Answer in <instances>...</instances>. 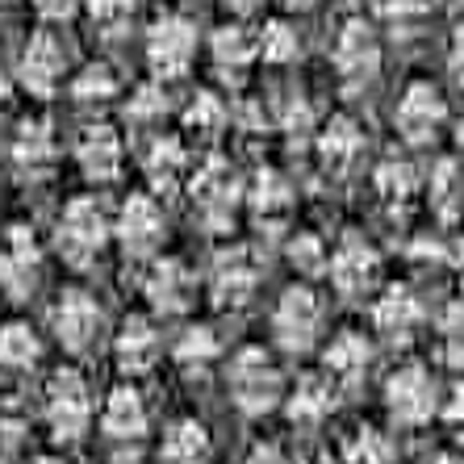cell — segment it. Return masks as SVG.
Wrapping results in <instances>:
<instances>
[{"label":"cell","instance_id":"obj_1","mask_svg":"<svg viewBox=\"0 0 464 464\" xmlns=\"http://www.w3.org/2000/svg\"><path fill=\"white\" fill-rule=\"evenodd\" d=\"M227 393L230 406L247 419H264L285 401V377L281 364L272 352H264L259 343L238 347L227 364Z\"/></svg>","mask_w":464,"mask_h":464},{"label":"cell","instance_id":"obj_2","mask_svg":"<svg viewBox=\"0 0 464 464\" xmlns=\"http://www.w3.org/2000/svg\"><path fill=\"white\" fill-rule=\"evenodd\" d=\"M109 238H113V218L105 214L97 197L67 201L59 222H54V251L72 268H92V259L109 247Z\"/></svg>","mask_w":464,"mask_h":464},{"label":"cell","instance_id":"obj_3","mask_svg":"<svg viewBox=\"0 0 464 464\" xmlns=\"http://www.w3.org/2000/svg\"><path fill=\"white\" fill-rule=\"evenodd\" d=\"M43 422L51 431L54 443H84V435L92 431V389L80 377L76 368H59L51 381H46L43 393Z\"/></svg>","mask_w":464,"mask_h":464},{"label":"cell","instance_id":"obj_4","mask_svg":"<svg viewBox=\"0 0 464 464\" xmlns=\"http://www.w3.org/2000/svg\"><path fill=\"white\" fill-rule=\"evenodd\" d=\"M323 297L310 285H289L272 305V339L285 356H305L323 339Z\"/></svg>","mask_w":464,"mask_h":464},{"label":"cell","instance_id":"obj_5","mask_svg":"<svg viewBox=\"0 0 464 464\" xmlns=\"http://www.w3.org/2000/svg\"><path fill=\"white\" fill-rule=\"evenodd\" d=\"M440 385H435L431 368L401 364L385 377V411L398 427H427L440 414Z\"/></svg>","mask_w":464,"mask_h":464},{"label":"cell","instance_id":"obj_6","mask_svg":"<svg viewBox=\"0 0 464 464\" xmlns=\"http://www.w3.org/2000/svg\"><path fill=\"white\" fill-rule=\"evenodd\" d=\"M142 51L160 80H180L197 59V25L184 13H160L147 30Z\"/></svg>","mask_w":464,"mask_h":464},{"label":"cell","instance_id":"obj_7","mask_svg":"<svg viewBox=\"0 0 464 464\" xmlns=\"http://www.w3.org/2000/svg\"><path fill=\"white\" fill-rule=\"evenodd\" d=\"M113 238L121 243L130 259H160V247L168 238V218L151 193H130L113 218Z\"/></svg>","mask_w":464,"mask_h":464},{"label":"cell","instance_id":"obj_8","mask_svg":"<svg viewBox=\"0 0 464 464\" xmlns=\"http://www.w3.org/2000/svg\"><path fill=\"white\" fill-rule=\"evenodd\" d=\"M51 331H54V343L72 352V356H84L92 352L105 331V310L92 293L84 289H63L59 302L51 305Z\"/></svg>","mask_w":464,"mask_h":464},{"label":"cell","instance_id":"obj_9","mask_svg":"<svg viewBox=\"0 0 464 464\" xmlns=\"http://www.w3.org/2000/svg\"><path fill=\"white\" fill-rule=\"evenodd\" d=\"M188 193H193V206H197V218L206 222L209 230H227L230 218H235L238 201H243V180L238 172L230 168L227 160H209L201 163L188 180Z\"/></svg>","mask_w":464,"mask_h":464},{"label":"cell","instance_id":"obj_10","mask_svg":"<svg viewBox=\"0 0 464 464\" xmlns=\"http://www.w3.org/2000/svg\"><path fill=\"white\" fill-rule=\"evenodd\" d=\"M151 435V411L134 385H118L101 406V440H105L109 452L130 456L139 452Z\"/></svg>","mask_w":464,"mask_h":464},{"label":"cell","instance_id":"obj_11","mask_svg":"<svg viewBox=\"0 0 464 464\" xmlns=\"http://www.w3.org/2000/svg\"><path fill=\"white\" fill-rule=\"evenodd\" d=\"M326 276H331L335 293H339V297H347V302H360V297H368V293L377 289V276H381L377 247H372L364 235H356V230H352V235H343L335 243V251H331Z\"/></svg>","mask_w":464,"mask_h":464},{"label":"cell","instance_id":"obj_12","mask_svg":"<svg viewBox=\"0 0 464 464\" xmlns=\"http://www.w3.org/2000/svg\"><path fill=\"white\" fill-rule=\"evenodd\" d=\"M17 80L30 97H54L67 80V46L51 30L30 34V43L22 46V59H17Z\"/></svg>","mask_w":464,"mask_h":464},{"label":"cell","instance_id":"obj_13","mask_svg":"<svg viewBox=\"0 0 464 464\" xmlns=\"http://www.w3.org/2000/svg\"><path fill=\"white\" fill-rule=\"evenodd\" d=\"M142 297H147V305H151L155 314L176 318V314L193 310V302H197V276L188 272V264H184V259L160 256V259H151V264H147V272H142Z\"/></svg>","mask_w":464,"mask_h":464},{"label":"cell","instance_id":"obj_14","mask_svg":"<svg viewBox=\"0 0 464 464\" xmlns=\"http://www.w3.org/2000/svg\"><path fill=\"white\" fill-rule=\"evenodd\" d=\"M43 281V247L30 235V227H13L0 243V289L13 302H25Z\"/></svg>","mask_w":464,"mask_h":464},{"label":"cell","instance_id":"obj_15","mask_svg":"<svg viewBox=\"0 0 464 464\" xmlns=\"http://www.w3.org/2000/svg\"><path fill=\"white\" fill-rule=\"evenodd\" d=\"M443 121H448V105H443L440 88H431L427 80L406 88L398 109H393V126H398V134L406 142H414V147H427L443 130Z\"/></svg>","mask_w":464,"mask_h":464},{"label":"cell","instance_id":"obj_16","mask_svg":"<svg viewBox=\"0 0 464 464\" xmlns=\"http://www.w3.org/2000/svg\"><path fill=\"white\" fill-rule=\"evenodd\" d=\"M372 372V343L360 331H339L323 347V377L335 385V393H356Z\"/></svg>","mask_w":464,"mask_h":464},{"label":"cell","instance_id":"obj_17","mask_svg":"<svg viewBox=\"0 0 464 464\" xmlns=\"http://www.w3.org/2000/svg\"><path fill=\"white\" fill-rule=\"evenodd\" d=\"M259 285V264L251 251L230 247L214 256V268H209V297L222 310H243V305L256 297Z\"/></svg>","mask_w":464,"mask_h":464},{"label":"cell","instance_id":"obj_18","mask_svg":"<svg viewBox=\"0 0 464 464\" xmlns=\"http://www.w3.org/2000/svg\"><path fill=\"white\" fill-rule=\"evenodd\" d=\"M76 163L88 180L97 184L118 180L121 168H126V142H121V134L113 126L92 121V126H84V134L76 142Z\"/></svg>","mask_w":464,"mask_h":464},{"label":"cell","instance_id":"obj_19","mask_svg":"<svg viewBox=\"0 0 464 464\" xmlns=\"http://www.w3.org/2000/svg\"><path fill=\"white\" fill-rule=\"evenodd\" d=\"M163 356V339L155 331V323L147 314H130L126 323L118 326V335H113V360H118L121 372L130 377H142V372H151Z\"/></svg>","mask_w":464,"mask_h":464},{"label":"cell","instance_id":"obj_20","mask_svg":"<svg viewBox=\"0 0 464 464\" xmlns=\"http://www.w3.org/2000/svg\"><path fill=\"white\" fill-rule=\"evenodd\" d=\"M381 67V46L372 38L364 22H352L347 30H339L335 38V72L347 88H364V80L377 76Z\"/></svg>","mask_w":464,"mask_h":464},{"label":"cell","instance_id":"obj_21","mask_svg":"<svg viewBox=\"0 0 464 464\" xmlns=\"http://www.w3.org/2000/svg\"><path fill=\"white\" fill-rule=\"evenodd\" d=\"M427 323V305L414 297L411 289H385L372 305V326L389 343H411Z\"/></svg>","mask_w":464,"mask_h":464},{"label":"cell","instance_id":"obj_22","mask_svg":"<svg viewBox=\"0 0 464 464\" xmlns=\"http://www.w3.org/2000/svg\"><path fill=\"white\" fill-rule=\"evenodd\" d=\"M335 385L318 372V377H302L285 393V414L297 431H318L331 414H335Z\"/></svg>","mask_w":464,"mask_h":464},{"label":"cell","instance_id":"obj_23","mask_svg":"<svg viewBox=\"0 0 464 464\" xmlns=\"http://www.w3.org/2000/svg\"><path fill=\"white\" fill-rule=\"evenodd\" d=\"M256 54H259V43L243 25H218L214 38H209V59H214L222 80H238L256 63Z\"/></svg>","mask_w":464,"mask_h":464},{"label":"cell","instance_id":"obj_24","mask_svg":"<svg viewBox=\"0 0 464 464\" xmlns=\"http://www.w3.org/2000/svg\"><path fill=\"white\" fill-rule=\"evenodd\" d=\"M214 443L197 419H176L160 440V464H209Z\"/></svg>","mask_w":464,"mask_h":464},{"label":"cell","instance_id":"obj_25","mask_svg":"<svg viewBox=\"0 0 464 464\" xmlns=\"http://www.w3.org/2000/svg\"><path fill=\"white\" fill-rule=\"evenodd\" d=\"M184 168H188V151H184L180 139H172V134L151 139L147 155H142V172H147V180H151L160 193H172L176 184L184 180Z\"/></svg>","mask_w":464,"mask_h":464},{"label":"cell","instance_id":"obj_26","mask_svg":"<svg viewBox=\"0 0 464 464\" xmlns=\"http://www.w3.org/2000/svg\"><path fill=\"white\" fill-rule=\"evenodd\" d=\"M59 155V142H54L51 121H22L17 134H13V163L22 172H46Z\"/></svg>","mask_w":464,"mask_h":464},{"label":"cell","instance_id":"obj_27","mask_svg":"<svg viewBox=\"0 0 464 464\" xmlns=\"http://www.w3.org/2000/svg\"><path fill=\"white\" fill-rule=\"evenodd\" d=\"M43 360V339L30 323H5L0 326V368L5 372H30Z\"/></svg>","mask_w":464,"mask_h":464},{"label":"cell","instance_id":"obj_28","mask_svg":"<svg viewBox=\"0 0 464 464\" xmlns=\"http://www.w3.org/2000/svg\"><path fill=\"white\" fill-rule=\"evenodd\" d=\"M218 356H222V343H218L214 326H201V323L184 326L172 343V360L184 372H201V368H209Z\"/></svg>","mask_w":464,"mask_h":464},{"label":"cell","instance_id":"obj_29","mask_svg":"<svg viewBox=\"0 0 464 464\" xmlns=\"http://www.w3.org/2000/svg\"><path fill=\"white\" fill-rule=\"evenodd\" d=\"M343 456H347V464H398V443H393L389 431L364 422V427H356V431L347 435Z\"/></svg>","mask_w":464,"mask_h":464},{"label":"cell","instance_id":"obj_30","mask_svg":"<svg viewBox=\"0 0 464 464\" xmlns=\"http://www.w3.org/2000/svg\"><path fill=\"white\" fill-rule=\"evenodd\" d=\"M256 43H259V59H264V63H276V67L293 63V59L302 54V38H297V30H293L289 22H268Z\"/></svg>","mask_w":464,"mask_h":464},{"label":"cell","instance_id":"obj_31","mask_svg":"<svg viewBox=\"0 0 464 464\" xmlns=\"http://www.w3.org/2000/svg\"><path fill=\"white\" fill-rule=\"evenodd\" d=\"M72 97L80 105H105L109 97H118V76L109 63H88L76 80H72Z\"/></svg>","mask_w":464,"mask_h":464},{"label":"cell","instance_id":"obj_32","mask_svg":"<svg viewBox=\"0 0 464 464\" xmlns=\"http://www.w3.org/2000/svg\"><path fill=\"white\" fill-rule=\"evenodd\" d=\"M360 151H364V139H360V130L352 126V121H331V126H326V134H323L326 168H331V163H335V168H347Z\"/></svg>","mask_w":464,"mask_h":464},{"label":"cell","instance_id":"obj_33","mask_svg":"<svg viewBox=\"0 0 464 464\" xmlns=\"http://www.w3.org/2000/svg\"><path fill=\"white\" fill-rule=\"evenodd\" d=\"M227 121H230V113H227V105H222L214 92H201V97H193V105L184 109V126L193 130V134H201V139L222 134Z\"/></svg>","mask_w":464,"mask_h":464},{"label":"cell","instance_id":"obj_34","mask_svg":"<svg viewBox=\"0 0 464 464\" xmlns=\"http://www.w3.org/2000/svg\"><path fill=\"white\" fill-rule=\"evenodd\" d=\"M435 331H440V356L452 368H464V302L448 305V310L440 314Z\"/></svg>","mask_w":464,"mask_h":464},{"label":"cell","instance_id":"obj_35","mask_svg":"<svg viewBox=\"0 0 464 464\" xmlns=\"http://www.w3.org/2000/svg\"><path fill=\"white\" fill-rule=\"evenodd\" d=\"M84 9H88V22L113 38V34H121L130 25V17H134V0H84Z\"/></svg>","mask_w":464,"mask_h":464},{"label":"cell","instance_id":"obj_36","mask_svg":"<svg viewBox=\"0 0 464 464\" xmlns=\"http://www.w3.org/2000/svg\"><path fill=\"white\" fill-rule=\"evenodd\" d=\"M289 259L302 276H318V272H326V264H331V251H326V243L318 235H297L289 243Z\"/></svg>","mask_w":464,"mask_h":464},{"label":"cell","instance_id":"obj_37","mask_svg":"<svg viewBox=\"0 0 464 464\" xmlns=\"http://www.w3.org/2000/svg\"><path fill=\"white\" fill-rule=\"evenodd\" d=\"M163 113H168V97H163L160 84H142L139 92L126 101V118L134 121V126H155V121H163Z\"/></svg>","mask_w":464,"mask_h":464},{"label":"cell","instance_id":"obj_38","mask_svg":"<svg viewBox=\"0 0 464 464\" xmlns=\"http://www.w3.org/2000/svg\"><path fill=\"white\" fill-rule=\"evenodd\" d=\"M247 197L256 201L259 209H264V214H272V209H285V206H289V184H285L276 172H264Z\"/></svg>","mask_w":464,"mask_h":464},{"label":"cell","instance_id":"obj_39","mask_svg":"<svg viewBox=\"0 0 464 464\" xmlns=\"http://www.w3.org/2000/svg\"><path fill=\"white\" fill-rule=\"evenodd\" d=\"M381 188L385 193H393L398 188V197H406L414 188V176H411V163H401V160H389L385 168H381Z\"/></svg>","mask_w":464,"mask_h":464},{"label":"cell","instance_id":"obj_40","mask_svg":"<svg viewBox=\"0 0 464 464\" xmlns=\"http://www.w3.org/2000/svg\"><path fill=\"white\" fill-rule=\"evenodd\" d=\"M440 419L448 422V427H456V431H464V381L443 393V401H440Z\"/></svg>","mask_w":464,"mask_h":464},{"label":"cell","instance_id":"obj_41","mask_svg":"<svg viewBox=\"0 0 464 464\" xmlns=\"http://www.w3.org/2000/svg\"><path fill=\"white\" fill-rule=\"evenodd\" d=\"M30 5L43 22H67V17H76V9L84 0H30Z\"/></svg>","mask_w":464,"mask_h":464},{"label":"cell","instance_id":"obj_42","mask_svg":"<svg viewBox=\"0 0 464 464\" xmlns=\"http://www.w3.org/2000/svg\"><path fill=\"white\" fill-rule=\"evenodd\" d=\"M243 464H293V460H289V452H285L281 443L264 440V443H256V448H251Z\"/></svg>","mask_w":464,"mask_h":464},{"label":"cell","instance_id":"obj_43","mask_svg":"<svg viewBox=\"0 0 464 464\" xmlns=\"http://www.w3.org/2000/svg\"><path fill=\"white\" fill-rule=\"evenodd\" d=\"M9 97H13V76L5 72V63H0V113H5V105H9Z\"/></svg>","mask_w":464,"mask_h":464},{"label":"cell","instance_id":"obj_44","mask_svg":"<svg viewBox=\"0 0 464 464\" xmlns=\"http://www.w3.org/2000/svg\"><path fill=\"white\" fill-rule=\"evenodd\" d=\"M230 13H256L259 9V0H222Z\"/></svg>","mask_w":464,"mask_h":464},{"label":"cell","instance_id":"obj_45","mask_svg":"<svg viewBox=\"0 0 464 464\" xmlns=\"http://www.w3.org/2000/svg\"><path fill=\"white\" fill-rule=\"evenodd\" d=\"M289 13H305V9H314V0H281Z\"/></svg>","mask_w":464,"mask_h":464},{"label":"cell","instance_id":"obj_46","mask_svg":"<svg viewBox=\"0 0 464 464\" xmlns=\"http://www.w3.org/2000/svg\"><path fill=\"white\" fill-rule=\"evenodd\" d=\"M431 464H464V456H456V452H443V456H435Z\"/></svg>","mask_w":464,"mask_h":464},{"label":"cell","instance_id":"obj_47","mask_svg":"<svg viewBox=\"0 0 464 464\" xmlns=\"http://www.w3.org/2000/svg\"><path fill=\"white\" fill-rule=\"evenodd\" d=\"M456 139H460V147H464V118H460V126H456Z\"/></svg>","mask_w":464,"mask_h":464},{"label":"cell","instance_id":"obj_48","mask_svg":"<svg viewBox=\"0 0 464 464\" xmlns=\"http://www.w3.org/2000/svg\"><path fill=\"white\" fill-rule=\"evenodd\" d=\"M38 464H63V460H38Z\"/></svg>","mask_w":464,"mask_h":464},{"label":"cell","instance_id":"obj_49","mask_svg":"<svg viewBox=\"0 0 464 464\" xmlns=\"http://www.w3.org/2000/svg\"><path fill=\"white\" fill-rule=\"evenodd\" d=\"M318 464H335V460H318Z\"/></svg>","mask_w":464,"mask_h":464},{"label":"cell","instance_id":"obj_50","mask_svg":"<svg viewBox=\"0 0 464 464\" xmlns=\"http://www.w3.org/2000/svg\"><path fill=\"white\" fill-rule=\"evenodd\" d=\"M0 5H13V0H0Z\"/></svg>","mask_w":464,"mask_h":464},{"label":"cell","instance_id":"obj_51","mask_svg":"<svg viewBox=\"0 0 464 464\" xmlns=\"http://www.w3.org/2000/svg\"><path fill=\"white\" fill-rule=\"evenodd\" d=\"M0 464H9V460H0Z\"/></svg>","mask_w":464,"mask_h":464}]
</instances>
